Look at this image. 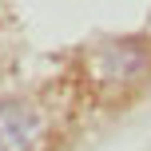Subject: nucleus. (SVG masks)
Returning <instances> with one entry per match:
<instances>
[{"instance_id": "obj_1", "label": "nucleus", "mask_w": 151, "mask_h": 151, "mask_svg": "<svg viewBox=\"0 0 151 151\" xmlns=\"http://www.w3.org/2000/svg\"><path fill=\"white\" fill-rule=\"evenodd\" d=\"M88 68L96 72L99 83H127L147 68V52L143 44H107L88 56Z\"/></svg>"}, {"instance_id": "obj_2", "label": "nucleus", "mask_w": 151, "mask_h": 151, "mask_svg": "<svg viewBox=\"0 0 151 151\" xmlns=\"http://www.w3.org/2000/svg\"><path fill=\"white\" fill-rule=\"evenodd\" d=\"M40 139V115L24 99L0 104V151H32Z\"/></svg>"}]
</instances>
